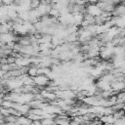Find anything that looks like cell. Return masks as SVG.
Returning <instances> with one entry per match:
<instances>
[{"label": "cell", "instance_id": "obj_1", "mask_svg": "<svg viewBox=\"0 0 125 125\" xmlns=\"http://www.w3.org/2000/svg\"><path fill=\"white\" fill-rule=\"evenodd\" d=\"M100 119L103 123H114L115 118L113 116V114H105V115H102L100 116Z\"/></svg>", "mask_w": 125, "mask_h": 125}, {"label": "cell", "instance_id": "obj_2", "mask_svg": "<svg viewBox=\"0 0 125 125\" xmlns=\"http://www.w3.org/2000/svg\"><path fill=\"white\" fill-rule=\"evenodd\" d=\"M115 20L117 27H125V15L121 17H115Z\"/></svg>", "mask_w": 125, "mask_h": 125}, {"label": "cell", "instance_id": "obj_3", "mask_svg": "<svg viewBox=\"0 0 125 125\" xmlns=\"http://www.w3.org/2000/svg\"><path fill=\"white\" fill-rule=\"evenodd\" d=\"M41 4V0H30V10L38 8V6Z\"/></svg>", "mask_w": 125, "mask_h": 125}]
</instances>
